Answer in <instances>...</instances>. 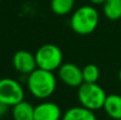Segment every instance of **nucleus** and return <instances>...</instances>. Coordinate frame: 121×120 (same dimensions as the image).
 <instances>
[{
	"mask_svg": "<svg viewBox=\"0 0 121 120\" xmlns=\"http://www.w3.org/2000/svg\"><path fill=\"white\" fill-rule=\"evenodd\" d=\"M28 89L36 99L45 100L53 95L56 88V78L53 71L36 68L28 74Z\"/></svg>",
	"mask_w": 121,
	"mask_h": 120,
	"instance_id": "obj_1",
	"label": "nucleus"
},
{
	"mask_svg": "<svg viewBox=\"0 0 121 120\" xmlns=\"http://www.w3.org/2000/svg\"><path fill=\"white\" fill-rule=\"evenodd\" d=\"M99 13L94 6L83 5L74 11L70 18V27L77 34L88 35L99 25Z\"/></svg>",
	"mask_w": 121,
	"mask_h": 120,
	"instance_id": "obj_2",
	"label": "nucleus"
},
{
	"mask_svg": "<svg viewBox=\"0 0 121 120\" xmlns=\"http://www.w3.org/2000/svg\"><path fill=\"white\" fill-rule=\"evenodd\" d=\"M105 90L97 83H85L78 87V100L84 107L91 111L103 108L106 100Z\"/></svg>",
	"mask_w": 121,
	"mask_h": 120,
	"instance_id": "obj_3",
	"label": "nucleus"
},
{
	"mask_svg": "<svg viewBox=\"0 0 121 120\" xmlns=\"http://www.w3.org/2000/svg\"><path fill=\"white\" fill-rule=\"evenodd\" d=\"M37 68L49 71L59 70L63 63V52L54 44H45L35 52Z\"/></svg>",
	"mask_w": 121,
	"mask_h": 120,
	"instance_id": "obj_4",
	"label": "nucleus"
},
{
	"mask_svg": "<svg viewBox=\"0 0 121 120\" xmlns=\"http://www.w3.org/2000/svg\"><path fill=\"white\" fill-rule=\"evenodd\" d=\"M25 99V90L19 82L12 78L0 79V102L14 106Z\"/></svg>",
	"mask_w": 121,
	"mask_h": 120,
	"instance_id": "obj_5",
	"label": "nucleus"
},
{
	"mask_svg": "<svg viewBox=\"0 0 121 120\" xmlns=\"http://www.w3.org/2000/svg\"><path fill=\"white\" fill-rule=\"evenodd\" d=\"M59 78L64 84L70 87H79L84 83L82 69L72 63L62 64L59 68Z\"/></svg>",
	"mask_w": 121,
	"mask_h": 120,
	"instance_id": "obj_6",
	"label": "nucleus"
},
{
	"mask_svg": "<svg viewBox=\"0 0 121 120\" xmlns=\"http://www.w3.org/2000/svg\"><path fill=\"white\" fill-rule=\"evenodd\" d=\"M13 67L16 71L21 74H30L37 68L35 54H32L30 51L18 50L13 56Z\"/></svg>",
	"mask_w": 121,
	"mask_h": 120,
	"instance_id": "obj_7",
	"label": "nucleus"
},
{
	"mask_svg": "<svg viewBox=\"0 0 121 120\" xmlns=\"http://www.w3.org/2000/svg\"><path fill=\"white\" fill-rule=\"evenodd\" d=\"M60 107L54 102L46 101L34 108V120H62Z\"/></svg>",
	"mask_w": 121,
	"mask_h": 120,
	"instance_id": "obj_8",
	"label": "nucleus"
},
{
	"mask_svg": "<svg viewBox=\"0 0 121 120\" xmlns=\"http://www.w3.org/2000/svg\"><path fill=\"white\" fill-rule=\"evenodd\" d=\"M103 110L109 118L114 120L121 119V96L117 94L107 95Z\"/></svg>",
	"mask_w": 121,
	"mask_h": 120,
	"instance_id": "obj_9",
	"label": "nucleus"
},
{
	"mask_svg": "<svg viewBox=\"0 0 121 120\" xmlns=\"http://www.w3.org/2000/svg\"><path fill=\"white\" fill-rule=\"evenodd\" d=\"M62 120H97L94 111L84 106H73L65 112Z\"/></svg>",
	"mask_w": 121,
	"mask_h": 120,
	"instance_id": "obj_10",
	"label": "nucleus"
},
{
	"mask_svg": "<svg viewBox=\"0 0 121 120\" xmlns=\"http://www.w3.org/2000/svg\"><path fill=\"white\" fill-rule=\"evenodd\" d=\"M34 108L30 102L21 101L13 106L12 116L14 120H34Z\"/></svg>",
	"mask_w": 121,
	"mask_h": 120,
	"instance_id": "obj_11",
	"label": "nucleus"
},
{
	"mask_svg": "<svg viewBox=\"0 0 121 120\" xmlns=\"http://www.w3.org/2000/svg\"><path fill=\"white\" fill-rule=\"evenodd\" d=\"M103 13L109 20L121 18V0H106L103 4Z\"/></svg>",
	"mask_w": 121,
	"mask_h": 120,
	"instance_id": "obj_12",
	"label": "nucleus"
},
{
	"mask_svg": "<svg viewBox=\"0 0 121 120\" xmlns=\"http://www.w3.org/2000/svg\"><path fill=\"white\" fill-rule=\"evenodd\" d=\"M75 0H51V10L59 16L67 15L73 10Z\"/></svg>",
	"mask_w": 121,
	"mask_h": 120,
	"instance_id": "obj_13",
	"label": "nucleus"
},
{
	"mask_svg": "<svg viewBox=\"0 0 121 120\" xmlns=\"http://www.w3.org/2000/svg\"><path fill=\"white\" fill-rule=\"evenodd\" d=\"M85 83H97L100 78V69L95 64H88L82 69Z\"/></svg>",
	"mask_w": 121,
	"mask_h": 120,
	"instance_id": "obj_14",
	"label": "nucleus"
},
{
	"mask_svg": "<svg viewBox=\"0 0 121 120\" xmlns=\"http://www.w3.org/2000/svg\"><path fill=\"white\" fill-rule=\"evenodd\" d=\"M8 108H9L8 105H5L4 103L0 102V117H3L4 115L8 113Z\"/></svg>",
	"mask_w": 121,
	"mask_h": 120,
	"instance_id": "obj_15",
	"label": "nucleus"
},
{
	"mask_svg": "<svg viewBox=\"0 0 121 120\" xmlns=\"http://www.w3.org/2000/svg\"><path fill=\"white\" fill-rule=\"evenodd\" d=\"M106 0H90V2L94 4H104Z\"/></svg>",
	"mask_w": 121,
	"mask_h": 120,
	"instance_id": "obj_16",
	"label": "nucleus"
},
{
	"mask_svg": "<svg viewBox=\"0 0 121 120\" xmlns=\"http://www.w3.org/2000/svg\"><path fill=\"white\" fill-rule=\"evenodd\" d=\"M118 78H119V80H120V82H121V69L119 70V73H118Z\"/></svg>",
	"mask_w": 121,
	"mask_h": 120,
	"instance_id": "obj_17",
	"label": "nucleus"
},
{
	"mask_svg": "<svg viewBox=\"0 0 121 120\" xmlns=\"http://www.w3.org/2000/svg\"><path fill=\"white\" fill-rule=\"evenodd\" d=\"M120 120H121V119H120Z\"/></svg>",
	"mask_w": 121,
	"mask_h": 120,
	"instance_id": "obj_18",
	"label": "nucleus"
}]
</instances>
